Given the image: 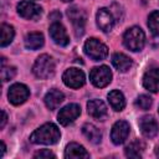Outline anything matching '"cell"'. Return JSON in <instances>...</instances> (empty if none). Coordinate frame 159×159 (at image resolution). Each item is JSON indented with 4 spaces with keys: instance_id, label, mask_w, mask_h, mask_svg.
Segmentation results:
<instances>
[{
    "instance_id": "1",
    "label": "cell",
    "mask_w": 159,
    "mask_h": 159,
    "mask_svg": "<svg viewBox=\"0 0 159 159\" xmlns=\"http://www.w3.org/2000/svg\"><path fill=\"white\" fill-rule=\"evenodd\" d=\"M61 137L60 129L53 123H45L37 128L30 137V140L34 144H46L51 145L58 142Z\"/></svg>"
},
{
    "instance_id": "2",
    "label": "cell",
    "mask_w": 159,
    "mask_h": 159,
    "mask_svg": "<svg viewBox=\"0 0 159 159\" xmlns=\"http://www.w3.org/2000/svg\"><path fill=\"white\" fill-rule=\"evenodd\" d=\"M34 75L40 80H46L51 77L55 72V61L48 55H41L36 58L34 67H32Z\"/></svg>"
},
{
    "instance_id": "3",
    "label": "cell",
    "mask_w": 159,
    "mask_h": 159,
    "mask_svg": "<svg viewBox=\"0 0 159 159\" xmlns=\"http://www.w3.org/2000/svg\"><path fill=\"white\" fill-rule=\"evenodd\" d=\"M123 42L125 47L129 48L130 51H134V52L140 51L145 42V36H144L143 30L137 26L128 29L123 36Z\"/></svg>"
},
{
    "instance_id": "4",
    "label": "cell",
    "mask_w": 159,
    "mask_h": 159,
    "mask_svg": "<svg viewBox=\"0 0 159 159\" xmlns=\"http://www.w3.org/2000/svg\"><path fill=\"white\" fill-rule=\"evenodd\" d=\"M84 53L92 58L93 61H101L107 57L108 55V48L104 43H102L97 39H89L84 42Z\"/></svg>"
},
{
    "instance_id": "5",
    "label": "cell",
    "mask_w": 159,
    "mask_h": 159,
    "mask_svg": "<svg viewBox=\"0 0 159 159\" xmlns=\"http://www.w3.org/2000/svg\"><path fill=\"white\" fill-rule=\"evenodd\" d=\"M89 80L96 87H106L112 81V72L107 66L94 67L89 72Z\"/></svg>"
},
{
    "instance_id": "6",
    "label": "cell",
    "mask_w": 159,
    "mask_h": 159,
    "mask_svg": "<svg viewBox=\"0 0 159 159\" xmlns=\"http://www.w3.org/2000/svg\"><path fill=\"white\" fill-rule=\"evenodd\" d=\"M67 16L71 20L73 29H75V34L76 36H82L84 32V24H86V14L83 10L72 6L70 9H67Z\"/></svg>"
},
{
    "instance_id": "7",
    "label": "cell",
    "mask_w": 159,
    "mask_h": 159,
    "mask_svg": "<svg viewBox=\"0 0 159 159\" xmlns=\"http://www.w3.org/2000/svg\"><path fill=\"white\" fill-rule=\"evenodd\" d=\"M17 14L26 20H36L41 16L42 9L32 1H20L17 4Z\"/></svg>"
},
{
    "instance_id": "8",
    "label": "cell",
    "mask_w": 159,
    "mask_h": 159,
    "mask_svg": "<svg viewBox=\"0 0 159 159\" xmlns=\"http://www.w3.org/2000/svg\"><path fill=\"white\" fill-rule=\"evenodd\" d=\"M62 80L67 87L71 88H80L84 84L86 77L84 73L78 68H68L62 76Z\"/></svg>"
},
{
    "instance_id": "9",
    "label": "cell",
    "mask_w": 159,
    "mask_h": 159,
    "mask_svg": "<svg viewBox=\"0 0 159 159\" xmlns=\"http://www.w3.org/2000/svg\"><path fill=\"white\" fill-rule=\"evenodd\" d=\"M29 96H30V91L22 83H15V84H12L9 88V93H7L9 101L12 104H15V106H19V104L24 103L29 98Z\"/></svg>"
},
{
    "instance_id": "10",
    "label": "cell",
    "mask_w": 159,
    "mask_h": 159,
    "mask_svg": "<svg viewBox=\"0 0 159 159\" xmlns=\"http://www.w3.org/2000/svg\"><path fill=\"white\" fill-rule=\"evenodd\" d=\"M129 124L125 120H118L113 124L112 127V132H111V139L114 144L119 145L122 143L125 142V139L128 138L129 134Z\"/></svg>"
},
{
    "instance_id": "11",
    "label": "cell",
    "mask_w": 159,
    "mask_h": 159,
    "mask_svg": "<svg viewBox=\"0 0 159 159\" xmlns=\"http://www.w3.org/2000/svg\"><path fill=\"white\" fill-rule=\"evenodd\" d=\"M81 114V107L76 103H71L67 104L66 107H63L60 112H58V122L62 125H67L70 123H72L75 119H77V117Z\"/></svg>"
},
{
    "instance_id": "12",
    "label": "cell",
    "mask_w": 159,
    "mask_h": 159,
    "mask_svg": "<svg viewBox=\"0 0 159 159\" xmlns=\"http://www.w3.org/2000/svg\"><path fill=\"white\" fill-rule=\"evenodd\" d=\"M50 36L53 40L55 43L60 45V46H67L70 42V37L67 35L66 29L63 27L62 24L60 22H52V25L50 26Z\"/></svg>"
},
{
    "instance_id": "13",
    "label": "cell",
    "mask_w": 159,
    "mask_h": 159,
    "mask_svg": "<svg viewBox=\"0 0 159 159\" xmlns=\"http://www.w3.org/2000/svg\"><path fill=\"white\" fill-rule=\"evenodd\" d=\"M96 20H97L98 27L102 31H104V32L111 31L113 25H114V16H113V14H112L111 10H108L106 7H102V9H99L97 11Z\"/></svg>"
},
{
    "instance_id": "14",
    "label": "cell",
    "mask_w": 159,
    "mask_h": 159,
    "mask_svg": "<svg viewBox=\"0 0 159 159\" xmlns=\"http://www.w3.org/2000/svg\"><path fill=\"white\" fill-rule=\"evenodd\" d=\"M87 111L92 118L98 119V120H103L108 116L107 107H106L104 102L101 99H91L87 103Z\"/></svg>"
},
{
    "instance_id": "15",
    "label": "cell",
    "mask_w": 159,
    "mask_h": 159,
    "mask_svg": "<svg viewBox=\"0 0 159 159\" xmlns=\"http://www.w3.org/2000/svg\"><path fill=\"white\" fill-rule=\"evenodd\" d=\"M139 128L142 130V133L147 137V138H153L157 135L158 130H159V125L157 123V120L154 119V117L152 116H144L139 119Z\"/></svg>"
},
{
    "instance_id": "16",
    "label": "cell",
    "mask_w": 159,
    "mask_h": 159,
    "mask_svg": "<svg viewBox=\"0 0 159 159\" xmlns=\"http://www.w3.org/2000/svg\"><path fill=\"white\" fill-rule=\"evenodd\" d=\"M143 86L150 92H159V68H150L144 73Z\"/></svg>"
},
{
    "instance_id": "17",
    "label": "cell",
    "mask_w": 159,
    "mask_h": 159,
    "mask_svg": "<svg viewBox=\"0 0 159 159\" xmlns=\"http://www.w3.org/2000/svg\"><path fill=\"white\" fill-rule=\"evenodd\" d=\"M63 99H65V96H63V93L61 91H58V89H50L46 93V96H45V104H46V107L48 109L53 111V109H56L63 102Z\"/></svg>"
},
{
    "instance_id": "18",
    "label": "cell",
    "mask_w": 159,
    "mask_h": 159,
    "mask_svg": "<svg viewBox=\"0 0 159 159\" xmlns=\"http://www.w3.org/2000/svg\"><path fill=\"white\" fill-rule=\"evenodd\" d=\"M65 157L68 159H81V158H89V154L81 144L70 143L65 150Z\"/></svg>"
},
{
    "instance_id": "19",
    "label": "cell",
    "mask_w": 159,
    "mask_h": 159,
    "mask_svg": "<svg viewBox=\"0 0 159 159\" xmlns=\"http://www.w3.org/2000/svg\"><path fill=\"white\" fill-rule=\"evenodd\" d=\"M112 63H113V66L119 71V72H125V71H128L130 67H132V60L128 57V56H125L124 53H119V52H117V53H114L113 56H112Z\"/></svg>"
},
{
    "instance_id": "20",
    "label": "cell",
    "mask_w": 159,
    "mask_h": 159,
    "mask_svg": "<svg viewBox=\"0 0 159 159\" xmlns=\"http://www.w3.org/2000/svg\"><path fill=\"white\" fill-rule=\"evenodd\" d=\"M82 133L83 135L87 138L88 142L93 143V144H98L102 139V133L101 130L93 125V124H89V123H86L83 127H82Z\"/></svg>"
},
{
    "instance_id": "21",
    "label": "cell",
    "mask_w": 159,
    "mask_h": 159,
    "mask_svg": "<svg viewBox=\"0 0 159 159\" xmlns=\"http://www.w3.org/2000/svg\"><path fill=\"white\" fill-rule=\"evenodd\" d=\"M25 46L29 50H39L43 46V35L41 32H30L25 37Z\"/></svg>"
},
{
    "instance_id": "22",
    "label": "cell",
    "mask_w": 159,
    "mask_h": 159,
    "mask_svg": "<svg viewBox=\"0 0 159 159\" xmlns=\"http://www.w3.org/2000/svg\"><path fill=\"white\" fill-rule=\"evenodd\" d=\"M108 102L114 111H122L125 107V99L120 91L113 89L108 93Z\"/></svg>"
},
{
    "instance_id": "23",
    "label": "cell",
    "mask_w": 159,
    "mask_h": 159,
    "mask_svg": "<svg viewBox=\"0 0 159 159\" xmlns=\"http://www.w3.org/2000/svg\"><path fill=\"white\" fill-rule=\"evenodd\" d=\"M0 32H1V37H0V43L2 47L7 46L12 39H14V35H15V31H14V27L11 25H7V24H2L1 27H0Z\"/></svg>"
},
{
    "instance_id": "24",
    "label": "cell",
    "mask_w": 159,
    "mask_h": 159,
    "mask_svg": "<svg viewBox=\"0 0 159 159\" xmlns=\"http://www.w3.org/2000/svg\"><path fill=\"white\" fill-rule=\"evenodd\" d=\"M143 150H144V143L140 140H134L125 148V155L129 158H140Z\"/></svg>"
},
{
    "instance_id": "25",
    "label": "cell",
    "mask_w": 159,
    "mask_h": 159,
    "mask_svg": "<svg viewBox=\"0 0 159 159\" xmlns=\"http://www.w3.org/2000/svg\"><path fill=\"white\" fill-rule=\"evenodd\" d=\"M148 27L153 35L159 36V11H153L148 17Z\"/></svg>"
},
{
    "instance_id": "26",
    "label": "cell",
    "mask_w": 159,
    "mask_h": 159,
    "mask_svg": "<svg viewBox=\"0 0 159 159\" xmlns=\"http://www.w3.org/2000/svg\"><path fill=\"white\" fill-rule=\"evenodd\" d=\"M135 104H137L138 108H140V109H143V111H147V109H149V107L152 106V98H150L149 96H147V94H142V96H139V97L137 98Z\"/></svg>"
},
{
    "instance_id": "27",
    "label": "cell",
    "mask_w": 159,
    "mask_h": 159,
    "mask_svg": "<svg viewBox=\"0 0 159 159\" xmlns=\"http://www.w3.org/2000/svg\"><path fill=\"white\" fill-rule=\"evenodd\" d=\"M16 75V68L14 66H4L1 67V80L4 82L11 80L14 76Z\"/></svg>"
},
{
    "instance_id": "28",
    "label": "cell",
    "mask_w": 159,
    "mask_h": 159,
    "mask_svg": "<svg viewBox=\"0 0 159 159\" xmlns=\"http://www.w3.org/2000/svg\"><path fill=\"white\" fill-rule=\"evenodd\" d=\"M35 158H55V154L52 153V152H50V150H47V149H41L40 152H37L35 155H34Z\"/></svg>"
},
{
    "instance_id": "29",
    "label": "cell",
    "mask_w": 159,
    "mask_h": 159,
    "mask_svg": "<svg viewBox=\"0 0 159 159\" xmlns=\"http://www.w3.org/2000/svg\"><path fill=\"white\" fill-rule=\"evenodd\" d=\"M50 19H51L53 22H57V20L61 19V14H60L58 11H55V12H52V14L50 15Z\"/></svg>"
},
{
    "instance_id": "30",
    "label": "cell",
    "mask_w": 159,
    "mask_h": 159,
    "mask_svg": "<svg viewBox=\"0 0 159 159\" xmlns=\"http://www.w3.org/2000/svg\"><path fill=\"white\" fill-rule=\"evenodd\" d=\"M1 114H2V118H1L0 128H4V127H5V123H6V120H7V116H6V113H5L4 111H1Z\"/></svg>"
},
{
    "instance_id": "31",
    "label": "cell",
    "mask_w": 159,
    "mask_h": 159,
    "mask_svg": "<svg viewBox=\"0 0 159 159\" xmlns=\"http://www.w3.org/2000/svg\"><path fill=\"white\" fill-rule=\"evenodd\" d=\"M5 150H6L5 143H4V142H1V153H0V157H4V154H5Z\"/></svg>"
},
{
    "instance_id": "32",
    "label": "cell",
    "mask_w": 159,
    "mask_h": 159,
    "mask_svg": "<svg viewBox=\"0 0 159 159\" xmlns=\"http://www.w3.org/2000/svg\"><path fill=\"white\" fill-rule=\"evenodd\" d=\"M62 1H65V2H68V1H72V0H62Z\"/></svg>"
}]
</instances>
